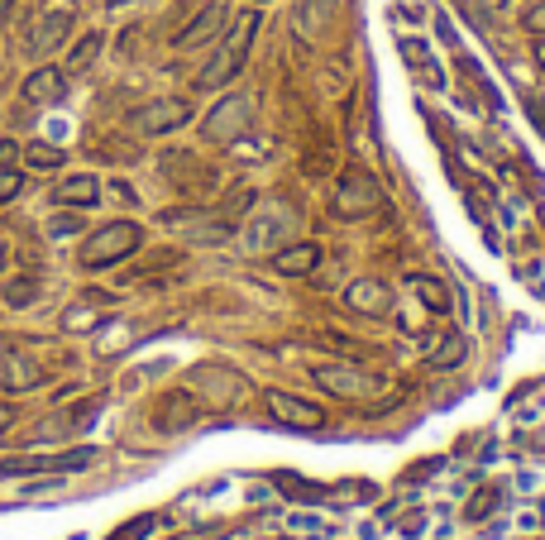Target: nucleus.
I'll use <instances>...</instances> for the list:
<instances>
[{"label": "nucleus", "mask_w": 545, "mask_h": 540, "mask_svg": "<svg viewBox=\"0 0 545 540\" xmlns=\"http://www.w3.org/2000/svg\"><path fill=\"white\" fill-rule=\"evenodd\" d=\"M106 5H130V0H106Z\"/></svg>", "instance_id": "30"}, {"label": "nucleus", "mask_w": 545, "mask_h": 540, "mask_svg": "<svg viewBox=\"0 0 545 540\" xmlns=\"http://www.w3.org/2000/svg\"><path fill=\"white\" fill-rule=\"evenodd\" d=\"M144 244V230L134 225V220H110V225H101L96 235H87V244H82V268H110V263H120V259H130L134 249Z\"/></svg>", "instance_id": "3"}, {"label": "nucleus", "mask_w": 545, "mask_h": 540, "mask_svg": "<svg viewBox=\"0 0 545 540\" xmlns=\"http://www.w3.org/2000/svg\"><path fill=\"white\" fill-rule=\"evenodd\" d=\"M249 120H254L249 96H225V101H220V106L201 120V134H206L211 144H235V139H244Z\"/></svg>", "instance_id": "4"}, {"label": "nucleus", "mask_w": 545, "mask_h": 540, "mask_svg": "<svg viewBox=\"0 0 545 540\" xmlns=\"http://www.w3.org/2000/svg\"><path fill=\"white\" fill-rule=\"evenodd\" d=\"M39 297V282L34 278H10L5 282V306H29Z\"/></svg>", "instance_id": "20"}, {"label": "nucleus", "mask_w": 545, "mask_h": 540, "mask_svg": "<svg viewBox=\"0 0 545 540\" xmlns=\"http://www.w3.org/2000/svg\"><path fill=\"white\" fill-rule=\"evenodd\" d=\"M192 120V106L182 101V96H163V101H149V106H139L134 110V130L139 134H173L182 130Z\"/></svg>", "instance_id": "5"}, {"label": "nucleus", "mask_w": 545, "mask_h": 540, "mask_svg": "<svg viewBox=\"0 0 545 540\" xmlns=\"http://www.w3.org/2000/svg\"><path fill=\"white\" fill-rule=\"evenodd\" d=\"M263 402L273 411V421H283L287 431H321L326 426V411L306 397H292V392H263Z\"/></svg>", "instance_id": "6"}, {"label": "nucleus", "mask_w": 545, "mask_h": 540, "mask_svg": "<svg viewBox=\"0 0 545 540\" xmlns=\"http://www.w3.org/2000/svg\"><path fill=\"white\" fill-rule=\"evenodd\" d=\"M311 378L326 383L330 392H340V397H364V392H369V378H364L359 368H345V364H316Z\"/></svg>", "instance_id": "13"}, {"label": "nucleus", "mask_w": 545, "mask_h": 540, "mask_svg": "<svg viewBox=\"0 0 545 540\" xmlns=\"http://www.w3.org/2000/svg\"><path fill=\"white\" fill-rule=\"evenodd\" d=\"M24 192V177L15 168H0V201H15Z\"/></svg>", "instance_id": "24"}, {"label": "nucleus", "mask_w": 545, "mask_h": 540, "mask_svg": "<svg viewBox=\"0 0 545 540\" xmlns=\"http://www.w3.org/2000/svg\"><path fill=\"white\" fill-rule=\"evenodd\" d=\"M522 29L526 34H536V39H545V0H531L522 10Z\"/></svg>", "instance_id": "23"}, {"label": "nucleus", "mask_w": 545, "mask_h": 540, "mask_svg": "<svg viewBox=\"0 0 545 540\" xmlns=\"http://www.w3.org/2000/svg\"><path fill=\"white\" fill-rule=\"evenodd\" d=\"M259 5H263V0H259Z\"/></svg>", "instance_id": "31"}, {"label": "nucleus", "mask_w": 545, "mask_h": 540, "mask_svg": "<svg viewBox=\"0 0 545 540\" xmlns=\"http://www.w3.org/2000/svg\"><path fill=\"white\" fill-rule=\"evenodd\" d=\"M63 96H67L63 67H34V72L24 77V101H29V106H53V101H63Z\"/></svg>", "instance_id": "10"}, {"label": "nucleus", "mask_w": 545, "mask_h": 540, "mask_svg": "<svg viewBox=\"0 0 545 540\" xmlns=\"http://www.w3.org/2000/svg\"><path fill=\"white\" fill-rule=\"evenodd\" d=\"M330 206H335L340 220H364V216H373V211H383V187H378V177H373L369 168L349 163L345 173H340V182H335Z\"/></svg>", "instance_id": "2"}, {"label": "nucleus", "mask_w": 545, "mask_h": 540, "mask_svg": "<svg viewBox=\"0 0 545 540\" xmlns=\"http://www.w3.org/2000/svg\"><path fill=\"white\" fill-rule=\"evenodd\" d=\"M316 263H321V244L302 239V244H283V249L273 254V273H283V278H306Z\"/></svg>", "instance_id": "12"}, {"label": "nucleus", "mask_w": 545, "mask_h": 540, "mask_svg": "<svg viewBox=\"0 0 545 540\" xmlns=\"http://www.w3.org/2000/svg\"><path fill=\"white\" fill-rule=\"evenodd\" d=\"M5 263H10V244L0 239V273H5Z\"/></svg>", "instance_id": "28"}, {"label": "nucleus", "mask_w": 545, "mask_h": 540, "mask_svg": "<svg viewBox=\"0 0 545 540\" xmlns=\"http://www.w3.org/2000/svg\"><path fill=\"white\" fill-rule=\"evenodd\" d=\"M72 230H82V220H77V216H58V220H53V235H72Z\"/></svg>", "instance_id": "26"}, {"label": "nucleus", "mask_w": 545, "mask_h": 540, "mask_svg": "<svg viewBox=\"0 0 545 540\" xmlns=\"http://www.w3.org/2000/svg\"><path fill=\"white\" fill-rule=\"evenodd\" d=\"M254 34H259V15L249 10V15H240V20H235V29L225 34V44L216 48V58H211V63L197 72V87L211 91V87H225L230 77H240L244 58H249V48H254Z\"/></svg>", "instance_id": "1"}, {"label": "nucleus", "mask_w": 545, "mask_h": 540, "mask_svg": "<svg viewBox=\"0 0 545 540\" xmlns=\"http://www.w3.org/2000/svg\"><path fill=\"white\" fill-rule=\"evenodd\" d=\"M10 10H15V0H0V29L10 24Z\"/></svg>", "instance_id": "27"}, {"label": "nucleus", "mask_w": 545, "mask_h": 540, "mask_svg": "<svg viewBox=\"0 0 545 540\" xmlns=\"http://www.w3.org/2000/svg\"><path fill=\"white\" fill-rule=\"evenodd\" d=\"M96 450H63V454H29V459H10L0 464V478L10 474H67V469H87Z\"/></svg>", "instance_id": "7"}, {"label": "nucleus", "mask_w": 545, "mask_h": 540, "mask_svg": "<svg viewBox=\"0 0 545 540\" xmlns=\"http://www.w3.org/2000/svg\"><path fill=\"white\" fill-rule=\"evenodd\" d=\"M24 163H29V168H63V149H53V144H29V149H24Z\"/></svg>", "instance_id": "22"}, {"label": "nucleus", "mask_w": 545, "mask_h": 540, "mask_svg": "<svg viewBox=\"0 0 545 540\" xmlns=\"http://www.w3.org/2000/svg\"><path fill=\"white\" fill-rule=\"evenodd\" d=\"M345 306H349V311H359V316H388V306H393V292H388V282L359 278V282H349Z\"/></svg>", "instance_id": "9"}, {"label": "nucleus", "mask_w": 545, "mask_h": 540, "mask_svg": "<svg viewBox=\"0 0 545 540\" xmlns=\"http://www.w3.org/2000/svg\"><path fill=\"white\" fill-rule=\"evenodd\" d=\"M464 349H469V340H464V335H445V345L431 354V368H455L459 359H464Z\"/></svg>", "instance_id": "19"}, {"label": "nucleus", "mask_w": 545, "mask_h": 540, "mask_svg": "<svg viewBox=\"0 0 545 540\" xmlns=\"http://www.w3.org/2000/svg\"><path fill=\"white\" fill-rule=\"evenodd\" d=\"M96 53H101V34H82V39H77V48L67 53L63 72H87V67L96 63Z\"/></svg>", "instance_id": "18"}, {"label": "nucleus", "mask_w": 545, "mask_h": 540, "mask_svg": "<svg viewBox=\"0 0 545 540\" xmlns=\"http://www.w3.org/2000/svg\"><path fill=\"white\" fill-rule=\"evenodd\" d=\"M335 10H340V0H302L297 29H302V34H321V29L335 20Z\"/></svg>", "instance_id": "17"}, {"label": "nucleus", "mask_w": 545, "mask_h": 540, "mask_svg": "<svg viewBox=\"0 0 545 540\" xmlns=\"http://www.w3.org/2000/svg\"><path fill=\"white\" fill-rule=\"evenodd\" d=\"M536 58H541V67H545V39H541V48H536Z\"/></svg>", "instance_id": "29"}, {"label": "nucleus", "mask_w": 545, "mask_h": 540, "mask_svg": "<svg viewBox=\"0 0 545 540\" xmlns=\"http://www.w3.org/2000/svg\"><path fill=\"white\" fill-rule=\"evenodd\" d=\"M220 29H225V0H211V5H201L197 15L177 29L173 48H201V44H211Z\"/></svg>", "instance_id": "8"}, {"label": "nucleus", "mask_w": 545, "mask_h": 540, "mask_svg": "<svg viewBox=\"0 0 545 540\" xmlns=\"http://www.w3.org/2000/svg\"><path fill=\"white\" fill-rule=\"evenodd\" d=\"M407 287H412V292H421V302L431 306L436 316H450V287H445V282H440V278H426V273H412V278H407Z\"/></svg>", "instance_id": "16"}, {"label": "nucleus", "mask_w": 545, "mask_h": 540, "mask_svg": "<svg viewBox=\"0 0 545 540\" xmlns=\"http://www.w3.org/2000/svg\"><path fill=\"white\" fill-rule=\"evenodd\" d=\"M163 168L177 177V187H187V192H206L211 182H216V173L211 168H201L197 158H182V153H168L163 158Z\"/></svg>", "instance_id": "14"}, {"label": "nucleus", "mask_w": 545, "mask_h": 540, "mask_svg": "<svg viewBox=\"0 0 545 540\" xmlns=\"http://www.w3.org/2000/svg\"><path fill=\"white\" fill-rule=\"evenodd\" d=\"M15 158H20V144L15 139H0V168H15Z\"/></svg>", "instance_id": "25"}, {"label": "nucleus", "mask_w": 545, "mask_h": 540, "mask_svg": "<svg viewBox=\"0 0 545 540\" xmlns=\"http://www.w3.org/2000/svg\"><path fill=\"white\" fill-rule=\"evenodd\" d=\"M67 34H72V15H67V10H48V15H39V24L29 29V53H53V48L67 44Z\"/></svg>", "instance_id": "11"}, {"label": "nucleus", "mask_w": 545, "mask_h": 540, "mask_svg": "<svg viewBox=\"0 0 545 540\" xmlns=\"http://www.w3.org/2000/svg\"><path fill=\"white\" fill-rule=\"evenodd\" d=\"M53 196H58V206H96L101 201V182L91 173H77V177H67Z\"/></svg>", "instance_id": "15"}, {"label": "nucleus", "mask_w": 545, "mask_h": 540, "mask_svg": "<svg viewBox=\"0 0 545 540\" xmlns=\"http://www.w3.org/2000/svg\"><path fill=\"white\" fill-rule=\"evenodd\" d=\"M39 383V368H29L24 359H10V368H5V388L20 392V388H34Z\"/></svg>", "instance_id": "21"}]
</instances>
